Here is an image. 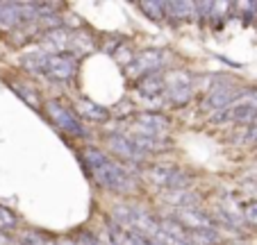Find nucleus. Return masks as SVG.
I'll use <instances>...</instances> for the list:
<instances>
[{
    "label": "nucleus",
    "mask_w": 257,
    "mask_h": 245,
    "mask_svg": "<svg viewBox=\"0 0 257 245\" xmlns=\"http://www.w3.org/2000/svg\"><path fill=\"white\" fill-rule=\"evenodd\" d=\"M84 159H87L89 173L96 179L98 186L107 188V191H116V193H127L135 188L130 173L125 168H121L116 161H112L102 150L87 148L84 150Z\"/></svg>",
    "instance_id": "obj_1"
},
{
    "label": "nucleus",
    "mask_w": 257,
    "mask_h": 245,
    "mask_svg": "<svg viewBox=\"0 0 257 245\" xmlns=\"http://www.w3.org/2000/svg\"><path fill=\"white\" fill-rule=\"evenodd\" d=\"M148 177L160 186H166V191H187L191 184V177L182 173L175 166H164V163H155L148 168Z\"/></svg>",
    "instance_id": "obj_2"
},
{
    "label": "nucleus",
    "mask_w": 257,
    "mask_h": 245,
    "mask_svg": "<svg viewBox=\"0 0 257 245\" xmlns=\"http://www.w3.org/2000/svg\"><path fill=\"white\" fill-rule=\"evenodd\" d=\"M46 111H48L50 120H53L62 132H68V134H75V136L84 134V127L80 125V120L75 118V114H73L68 107H64L62 102H55V100L48 102V105H46Z\"/></svg>",
    "instance_id": "obj_3"
},
{
    "label": "nucleus",
    "mask_w": 257,
    "mask_h": 245,
    "mask_svg": "<svg viewBox=\"0 0 257 245\" xmlns=\"http://www.w3.org/2000/svg\"><path fill=\"white\" fill-rule=\"evenodd\" d=\"M107 145H109V150H112L114 154H118V157L125 159V161L141 163L146 159L144 150H141L139 145H137L135 141H132L130 136H125V134H112V136H107Z\"/></svg>",
    "instance_id": "obj_4"
},
{
    "label": "nucleus",
    "mask_w": 257,
    "mask_h": 245,
    "mask_svg": "<svg viewBox=\"0 0 257 245\" xmlns=\"http://www.w3.org/2000/svg\"><path fill=\"white\" fill-rule=\"evenodd\" d=\"M162 64H164V55L160 50H144L135 57V62L127 66L130 75H153L155 71H160Z\"/></svg>",
    "instance_id": "obj_5"
},
{
    "label": "nucleus",
    "mask_w": 257,
    "mask_h": 245,
    "mask_svg": "<svg viewBox=\"0 0 257 245\" xmlns=\"http://www.w3.org/2000/svg\"><path fill=\"white\" fill-rule=\"evenodd\" d=\"M48 73L55 80H68L78 73V59L71 53H62V55H53L48 59Z\"/></svg>",
    "instance_id": "obj_6"
},
{
    "label": "nucleus",
    "mask_w": 257,
    "mask_h": 245,
    "mask_svg": "<svg viewBox=\"0 0 257 245\" xmlns=\"http://www.w3.org/2000/svg\"><path fill=\"white\" fill-rule=\"evenodd\" d=\"M239 93L241 91H237L230 82H225V84H216V87L209 91L207 100H205V107H207V109H216V111L225 109V107H230L234 100H237Z\"/></svg>",
    "instance_id": "obj_7"
},
{
    "label": "nucleus",
    "mask_w": 257,
    "mask_h": 245,
    "mask_svg": "<svg viewBox=\"0 0 257 245\" xmlns=\"http://www.w3.org/2000/svg\"><path fill=\"white\" fill-rule=\"evenodd\" d=\"M137 125H139V132L148 136H162L169 130V120L162 114H141L137 116Z\"/></svg>",
    "instance_id": "obj_8"
},
{
    "label": "nucleus",
    "mask_w": 257,
    "mask_h": 245,
    "mask_svg": "<svg viewBox=\"0 0 257 245\" xmlns=\"http://www.w3.org/2000/svg\"><path fill=\"white\" fill-rule=\"evenodd\" d=\"M178 222L187 227L191 231H200V229H212V220H209L207 213L196 211V209H180L178 211Z\"/></svg>",
    "instance_id": "obj_9"
},
{
    "label": "nucleus",
    "mask_w": 257,
    "mask_h": 245,
    "mask_svg": "<svg viewBox=\"0 0 257 245\" xmlns=\"http://www.w3.org/2000/svg\"><path fill=\"white\" fill-rule=\"evenodd\" d=\"M130 139L135 141L146 154L148 152H164V150L171 148V143L164 141L162 136H148V134H144V132H137V134H132Z\"/></svg>",
    "instance_id": "obj_10"
},
{
    "label": "nucleus",
    "mask_w": 257,
    "mask_h": 245,
    "mask_svg": "<svg viewBox=\"0 0 257 245\" xmlns=\"http://www.w3.org/2000/svg\"><path fill=\"white\" fill-rule=\"evenodd\" d=\"M162 200H164L166 204L178 207V209H194L196 204H198L200 197L196 195V193H191V191H166Z\"/></svg>",
    "instance_id": "obj_11"
},
{
    "label": "nucleus",
    "mask_w": 257,
    "mask_h": 245,
    "mask_svg": "<svg viewBox=\"0 0 257 245\" xmlns=\"http://www.w3.org/2000/svg\"><path fill=\"white\" fill-rule=\"evenodd\" d=\"M68 48H71V53H75V57H84V55L93 53L96 41H93V37L87 32H71V44H68Z\"/></svg>",
    "instance_id": "obj_12"
},
{
    "label": "nucleus",
    "mask_w": 257,
    "mask_h": 245,
    "mask_svg": "<svg viewBox=\"0 0 257 245\" xmlns=\"http://www.w3.org/2000/svg\"><path fill=\"white\" fill-rule=\"evenodd\" d=\"M21 21V3H0V28L14 30Z\"/></svg>",
    "instance_id": "obj_13"
},
{
    "label": "nucleus",
    "mask_w": 257,
    "mask_h": 245,
    "mask_svg": "<svg viewBox=\"0 0 257 245\" xmlns=\"http://www.w3.org/2000/svg\"><path fill=\"white\" fill-rule=\"evenodd\" d=\"M166 100L171 105H187L191 100V87L187 82H180V84H169L166 87Z\"/></svg>",
    "instance_id": "obj_14"
},
{
    "label": "nucleus",
    "mask_w": 257,
    "mask_h": 245,
    "mask_svg": "<svg viewBox=\"0 0 257 245\" xmlns=\"http://www.w3.org/2000/svg\"><path fill=\"white\" fill-rule=\"evenodd\" d=\"M166 89V82L162 80L157 73H153V75H146L144 80L139 82V91L144 93V96H157V93H162Z\"/></svg>",
    "instance_id": "obj_15"
},
{
    "label": "nucleus",
    "mask_w": 257,
    "mask_h": 245,
    "mask_svg": "<svg viewBox=\"0 0 257 245\" xmlns=\"http://www.w3.org/2000/svg\"><path fill=\"white\" fill-rule=\"evenodd\" d=\"M78 111L84 116V118H91V120H107L109 118V111H107L105 107L91 102V100H80L78 102Z\"/></svg>",
    "instance_id": "obj_16"
},
{
    "label": "nucleus",
    "mask_w": 257,
    "mask_h": 245,
    "mask_svg": "<svg viewBox=\"0 0 257 245\" xmlns=\"http://www.w3.org/2000/svg\"><path fill=\"white\" fill-rule=\"evenodd\" d=\"M194 10H196L194 3H164V12H169V16H175V19L194 16Z\"/></svg>",
    "instance_id": "obj_17"
},
{
    "label": "nucleus",
    "mask_w": 257,
    "mask_h": 245,
    "mask_svg": "<svg viewBox=\"0 0 257 245\" xmlns=\"http://www.w3.org/2000/svg\"><path fill=\"white\" fill-rule=\"evenodd\" d=\"M139 10L148 14V19L162 21L164 19V3H139Z\"/></svg>",
    "instance_id": "obj_18"
},
{
    "label": "nucleus",
    "mask_w": 257,
    "mask_h": 245,
    "mask_svg": "<svg viewBox=\"0 0 257 245\" xmlns=\"http://www.w3.org/2000/svg\"><path fill=\"white\" fill-rule=\"evenodd\" d=\"M19 225V218L14 216V211H10L7 207H0V229H14Z\"/></svg>",
    "instance_id": "obj_19"
},
{
    "label": "nucleus",
    "mask_w": 257,
    "mask_h": 245,
    "mask_svg": "<svg viewBox=\"0 0 257 245\" xmlns=\"http://www.w3.org/2000/svg\"><path fill=\"white\" fill-rule=\"evenodd\" d=\"M14 91L19 93V96L23 98V100L28 102V105H32L34 109H39V96H37L34 91H30L28 87H21V84H14Z\"/></svg>",
    "instance_id": "obj_20"
},
{
    "label": "nucleus",
    "mask_w": 257,
    "mask_h": 245,
    "mask_svg": "<svg viewBox=\"0 0 257 245\" xmlns=\"http://www.w3.org/2000/svg\"><path fill=\"white\" fill-rule=\"evenodd\" d=\"M243 218L257 227V202H250V204H246V209H243Z\"/></svg>",
    "instance_id": "obj_21"
},
{
    "label": "nucleus",
    "mask_w": 257,
    "mask_h": 245,
    "mask_svg": "<svg viewBox=\"0 0 257 245\" xmlns=\"http://www.w3.org/2000/svg\"><path fill=\"white\" fill-rule=\"evenodd\" d=\"M0 245H14V240H12L7 234H3V231H0Z\"/></svg>",
    "instance_id": "obj_22"
},
{
    "label": "nucleus",
    "mask_w": 257,
    "mask_h": 245,
    "mask_svg": "<svg viewBox=\"0 0 257 245\" xmlns=\"http://www.w3.org/2000/svg\"><path fill=\"white\" fill-rule=\"evenodd\" d=\"M57 245H78V243H75L73 238H59V240H57Z\"/></svg>",
    "instance_id": "obj_23"
},
{
    "label": "nucleus",
    "mask_w": 257,
    "mask_h": 245,
    "mask_svg": "<svg viewBox=\"0 0 257 245\" xmlns=\"http://www.w3.org/2000/svg\"><path fill=\"white\" fill-rule=\"evenodd\" d=\"M151 245H162V243H157V240H153V243Z\"/></svg>",
    "instance_id": "obj_24"
}]
</instances>
